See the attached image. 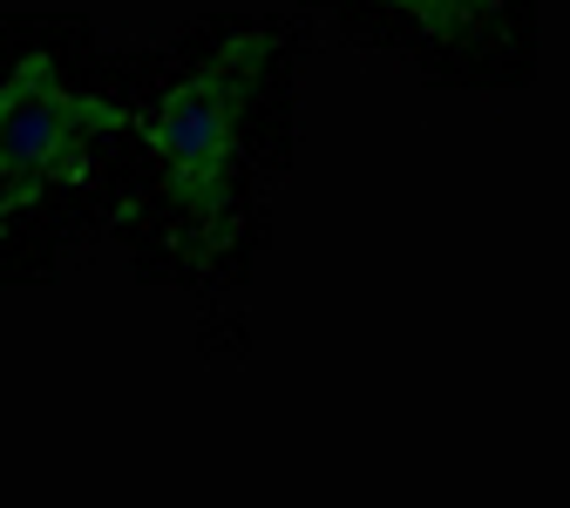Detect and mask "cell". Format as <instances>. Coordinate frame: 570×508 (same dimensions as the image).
<instances>
[{
    "label": "cell",
    "mask_w": 570,
    "mask_h": 508,
    "mask_svg": "<svg viewBox=\"0 0 570 508\" xmlns=\"http://www.w3.org/2000/svg\"><path fill=\"white\" fill-rule=\"evenodd\" d=\"M285 102L293 68L265 21L218 14L142 54L136 163L109 231L136 278L204 299L252 278L285 170Z\"/></svg>",
    "instance_id": "1"
},
{
    "label": "cell",
    "mask_w": 570,
    "mask_h": 508,
    "mask_svg": "<svg viewBox=\"0 0 570 508\" xmlns=\"http://www.w3.org/2000/svg\"><path fill=\"white\" fill-rule=\"evenodd\" d=\"M142 54L82 21H0V285L48 278L116 231L136 163Z\"/></svg>",
    "instance_id": "2"
},
{
    "label": "cell",
    "mask_w": 570,
    "mask_h": 508,
    "mask_svg": "<svg viewBox=\"0 0 570 508\" xmlns=\"http://www.w3.org/2000/svg\"><path fill=\"white\" fill-rule=\"evenodd\" d=\"M367 8H381V14H401V21H414L428 41H449V48H469V41H482L489 28H503V0H367Z\"/></svg>",
    "instance_id": "3"
}]
</instances>
